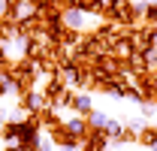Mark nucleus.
I'll return each instance as SVG.
<instances>
[{"label": "nucleus", "mask_w": 157, "mask_h": 151, "mask_svg": "<svg viewBox=\"0 0 157 151\" xmlns=\"http://www.w3.org/2000/svg\"><path fill=\"white\" fill-rule=\"evenodd\" d=\"M36 76H39V67L36 60H30V57H21L12 64V70L6 73V82L12 85V91L15 94H27V91H33L36 88Z\"/></svg>", "instance_id": "nucleus-1"}, {"label": "nucleus", "mask_w": 157, "mask_h": 151, "mask_svg": "<svg viewBox=\"0 0 157 151\" xmlns=\"http://www.w3.org/2000/svg\"><path fill=\"white\" fill-rule=\"evenodd\" d=\"M45 106H48V103H45V94H42V91H27V94H21V103H18V109L27 112V115H39Z\"/></svg>", "instance_id": "nucleus-2"}, {"label": "nucleus", "mask_w": 157, "mask_h": 151, "mask_svg": "<svg viewBox=\"0 0 157 151\" xmlns=\"http://www.w3.org/2000/svg\"><path fill=\"white\" fill-rule=\"evenodd\" d=\"M67 88H70V85L60 79V73H58V76H48V82H45V88H42V94H45V103H48V106H58L60 94H63Z\"/></svg>", "instance_id": "nucleus-3"}, {"label": "nucleus", "mask_w": 157, "mask_h": 151, "mask_svg": "<svg viewBox=\"0 0 157 151\" xmlns=\"http://www.w3.org/2000/svg\"><path fill=\"white\" fill-rule=\"evenodd\" d=\"M109 142H112V139L106 136V130H94V127H91L88 136H85V142H82V148L85 151H106Z\"/></svg>", "instance_id": "nucleus-4"}, {"label": "nucleus", "mask_w": 157, "mask_h": 151, "mask_svg": "<svg viewBox=\"0 0 157 151\" xmlns=\"http://www.w3.org/2000/svg\"><path fill=\"white\" fill-rule=\"evenodd\" d=\"M73 112L85 115V118L94 112V97H91V91H76V97H73Z\"/></svg>", "instance_id": "nucleus-5"}, {"label": "nucleus", "mask_w": 157, "mask_h": 151, "mask_svg": "<svg viewBox=\"0 0 157 151\" xmlns=\"http://www.w3.org/2000/svg\"><path fill=\"white\" fill-rule=\"evenodd\" d=\"M63 124H67V130L73 133L78 142H85V136H88V130H91V124H88V118H85V115H73V118H70V121H63Z\"/></svg>", "instance_id": "nucleus-6"}, {"label": "nucleus", "mask_w": 157, "mask_h": 151, "mask_svg": "<svg viewBox=\"0 0 157 151\" xmlns=\"http://www.w3.org/2000/svg\"><path fill=\"white\" fill-rule=\"evenodd\" d=\"M18 133H21V121H15V118H6V121L0 124V139H3L6 145L18 142Z\"/></svg>", "instance_id": "nucleus-7"}, {"label": "nucleus", "mask_w": 157, "mask_h": 151, "mask_svg": "<svg viewBox=\"0 0 157 151\" xmlns=\"http://www.w3.org/2000/svg\"><path fill=\"white\" fill-rule=\"evenodd\" d=\"M63 27H73L85 33V12L82 9H63Z\"/></svg>", "instance_id": "nucleus-8"}, {"label": "nucleus", "mask_w": 157, "mask_h": 151, "mask_svg": "<svg viewBox=\"0 0 157 151\" xmlns=\"http://www.w3.org/2000/svg\"><path fill=\"white\" fill-rule=\"evenodd\" d=\"M157 142V124H145L142 130H139V136H136V145H142V148H151Z\"/></svg>", "instance_id": "nucleus-9"}, {"label": "nucleus", "mask_w": 157, "mask_h": 151, "mask_svg": "<svg viewBox=\"0 0 157 151\" xmlns=\"http://www.w3.org/2000/svg\"><path fill=\"white\" fill-rule=\"evenodd\" d=\"M78 9H82L85 15H97V18H103V12H106V0H82Z\"/></svg>", "instance_id": "nucleus-10"}, {"label": "nucleus", "mask_w": 157, "mask_h": 151, "mask_svg": "<svg viewBox=\"0 0 157 151\" xmlns=\"http://www.w3.org/2000/svg\"><path fill=\"white\" fill-rule=\"evenodd\" d=\"M142 24L157 27V0H145V15H142Z\"/></svg>", "instance_id": "nucleus-11"}, {"label": "nucleus", "mask_w": 157, "mask_h": 151, "mask_svg": "<svg viewBox=\"0 0 157 151\" xmlns=\"http://www.w3.org/2000/svg\"><path fill=\"white\" fill-rule=\"evenodd\" d=\"M106 121H109V115H106V112H97V109L88 115V124H91L94 130H103V127H106Z\"/></svg>", "instance_id": "nucleus-12"}, {"label": "nucleus", "mask_w": 157, "mask_h": 151, "mask_svg": "<svg viewBox=\"0 0 157 151\" xmlns=\"http://www.w3.org/2000/svg\"><path fill=\"white\" fill-rule=\"evenodd\" d=\"M103 130H106V136H109V139H118V133L124 130V121H118V118H109Z\"/></svg>", "instance_id": "nucleus-13"}, {"label": "nucleus", "mask_w": 157, "mask_h": 151, "mask_svg": "<svg viewBox=\"0 0 157 151\" xmlns=\"http://www.w3.org/2000/svg\"><path fill=\"white\" fill-rule=\"evenodd\" d=\"M139 112H142L145 121H148V118H154V103H142V106H139Z\"/></svg>", "instance_id": "nucleus-14"}, {"label": "nucleus", "mask_w": 157, "mask_h": 151, "mask_svg": "<svg viewBox=\"0 0 157 151\" xmlns=\"http://www.w3.org/2000/svg\"><path fill=\"white\" fill-rule=\"evenodd\" d=\"M6 94H12V85L6 82V76H0V97H6Z\"/></svg>", "instance_id": "nucleus-15"}, {"label": "nucleus", "mask_w": 157, "mask_h": 151, "mask_svg": "<svg viewBox=\"0 0 157 151\" xmlns=\"http://www.w3.org/2000/svg\"><path fill=\"white\" fill-rule=\"evenodd\" d=\"M36 9H45V6H55V0H30Z\"/></svg>", "instance_id": "nucleus-16"}, {"label": "nucleus", "mask_w": 157, "mask_h": 151, "mask_svg": "<svg viewBox=\"0 0 157 151\" xmlns=\"http://www.w3.org/2000/svg\"><path fill=\"white\" fill-rule=\"evenodd\" d=\"M151 48H157V27H151Z\"/></svg>", "instance_id": "nucleus-17"}, {"label": "nucleus", "mask_w": 157, "mask_h": 151, "mask_svg": "<svg viewBox=\"0 0 157 151\" xmlns=\"http://www.w3.org/2000/svg\"><path fill=\"white\" fill-rule=\"evenodd\" d=\"M3 151H21V145H18V142H12V145H6Z\"/></svg>", "instance_id": "nucleus-18"}, {"label": "nucleus", "mask_w": 157, "mask_h": 151, "mask_svg": "<svg viewBox=\"0 0 157 151\" xmlns=\"http://www.w3.org/2000/svg\"><path fill=\"white\" fill-rule=\"evenodd\" d=\"M151 79H154V85H157V70H151Z\"/></svg>", "instance_id": "nucleus-19"}, {"label": "nucleus", "mask_w": 157, "mask_h": 151, "mask_svg": "<svg viewBox=\"0 0 157 151\" xmlns=\"http://www.w3.org/2000/svg\"><path fill=\"white\" fill-rule=\"evenodd\" d=\"M154 118H157V103H154Z\"/></svg>", "instance_id": "nucleus-20"}, {"label": "nucleus", "mask_w": 157, "mask_h": 151, "mask_svg": "<svg viewBox=\"0 0 157 151\" xmlns=\"http://www.w3.org/2000/svg\"><path fill=\"white\" fill-rule=\"evenodd\" d=\"M82 151H85V148H82Z\"/></svg>", "instance_id": "nucleus-21"}]
</instances>
